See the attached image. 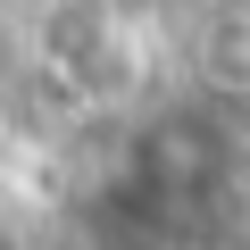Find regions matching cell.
<instances>
[{
    "label": "cell",
    "instance_id": "cell-1",
    "mask_svg": "<svg viewBox=\"0 0 250 250\" xmlns=\"http://www.w3.org/2000/svg\"><path fill=\"white\" fill-rule=\"evenodd\" d=\"M0 250H9V233H0Z\"/></svg>",
    "mask_w": 250,
    "mask_h": 250
}]
</instances>
